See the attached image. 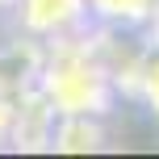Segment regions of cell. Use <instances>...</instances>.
<instances>
[{
    "instance_id": "cell-3",
    "label": "cell",
    "mask_w": 159,
    "mask_h": 159,
    "mask_svg": "<svg viewBox=\"0 0 159 159\" xmlns=\"http://www.w3.org/2000/svg\"><path fill=\"white\" fill-rule=\"evenodd\" d=\"M113 143L109 117L101 113H59L50 130V151L59 155H96Z\"/></svg>"
},
{
    "instance_id": "cell-7",
    "label": "cell",
    "mask_w": 159,
    "mask_h": 159,
    "mask_svg": "<svg viewBox=\"0 0 159 159\" xmlns=\"http://www.w3.org/2000/svg\"><path fill=\"white\" fill-rule=\"evenodd\" d=\"M0 8H17V0H0Z\"/></svg>"
},
{
    "instance_id": "cell-4",
    "label": "cell",
    "mask_w": 159,
    "mask_h": 159,
    "mask_svg": "<svg viewBox=\"0 0 159 159\" xmlns=\"http://www.w3.org/2000/svg\"><path fill=\"white\" fill-rule=\"evenodd\" d=\"M96 25H126V30H147L159 0H88Z\"/></svg>"
},
{
    "instance_id": "cell-2",
    "label": "cell",
    "mask_w": 159,
    "mask_h": 159,
    "mask_svg": "<svg viewBox=\"0 0 159 159\" xmlns=\"http://www.w3.org/2000/svg\"><path fill=\"white\" fill-rule=\"evenodd\" d=\"M17 25L25 38L55 42L92 30V8L88 0H17Z\"/></svg>"
},
{
    "instance_id": "cell-5",
    "label": "cell",
    "mask_w": 159,
    "mask_h": 159,
    "mask_svg": "<svg viewBox=\"0 0 159 159\" xmlns=\"http://www.w3.org/2000/svg\"><path fill=\"white\" fill-rule=\"evenodd\" d=\"M134 101L159 121V46L155 42L143 55V67H138V80H134Z\"/></svg>"
},
{
    "instance_id": "cell-6",
    "label": "cell",
    "mask_w": 159,
    "mask_h": 159,
    "mask_svg": "<svg viewBox=\"0 0 159 159\" xmlns=\"http://www.w3.org/2000/svg\"><path fill=\"white\" fill-rule=\"evenodd\" d=\"M147 38L159 46V8H155V17H151V21H147Z\"/></svg>"
},
{
    "instance_id": "cell-1",
    "label": "cell",
    "mask_w": 159,
    "mask_h": 159,
    "mask_svg": "<svg viewBox=\"0 0 159 159\" xmlns=\"http://www.w3.org/2000/svg\"><path fill=\"white\" fill-rule=\"evenodd\" d=\"M38 92L50 101L55 113H117V88L105 75L101 59L92 50V30L71 34V38L46 42V59L38 71Z\"/></svg>"
}]
</instances>
